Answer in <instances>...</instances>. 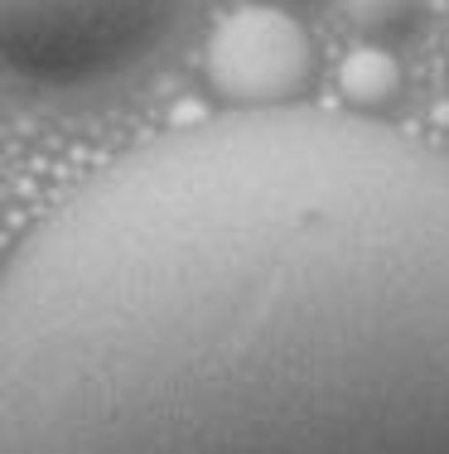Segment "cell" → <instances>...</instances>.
I'll list each match as a JSON object with an SVG mask.
<instances>
[{
    "mask_svg": "<svg viewBox=\"0 0 449 454\" xmlns=\"http://www.w3.org/2000/svg\"><path fill=\"white\" fill-rule=\"evenodd\" d=\"M179 0H0V68L35 88H88L141 63Z\"/></svg>",
    "mask_w": 449,
    "mask_h": 454,
    "instance_id": "7a4b0ae2",
    "label": "cell"
},
{
    "mask_svg": "<svg viewBox=\"0 0 449 454\" xmlns=\"http://www.w3.org/2000/svg\"><path fill=\"white\" fill-rule=\"evenodd\" d=\"M348 15L362 35L372 39H397L415 25L421 15V0H348Z\"/></svg>",
    "mask_w": 449,
    "mask_h": 454,
    "instance_id": "5b68a950",
    "label": "cell"
},
{
    "mask_svg": "<svg viewBox=\"0 0 449 454\" xmlns=\"http://www.w3.org/2000/svg\"><path fill=\"white\" fill-rule=\"evenodd\" d=\"M338 92H344V106L348 112H362V116H382L401 92V68L391 53L382 49H358L344 59L338 68Z\"/></svg>",
    "mask_w": 449,
    "mask_h": 454,
    "instance_id": "277c9868",
    "label": "cell"
},
{
    "mask_svg": "<svg viewBox=\"0 0 449 454\" xmlns=\"http://www.w3.org/2000/svg\"><path fill=\"white\" fill-rule=\"evenodd\" d=\"M208 82L237 112L290 106L314 73V49L295 15L275 5H242L208 39Z\"/></svg>",
    "mask_w": 449,
    "mask_h": 454,
    "instance_id": "3957f363",
    "label": "cell"
},
{
    "mask_svg": "<svg viewBox=\"0 0 449 454\" xmlns=\"http://www.w3.org/2000/svg\"><path fill=\"white\" fill-rule=\"evenodd\" d=\"M0 454H449V150L266 106L116 155L0 266Z\"/></svg>",
    "mask_w": 449,
    "mask_h": 454,
    "instance_id": "6da1fadb",
    "label": "cell"
}]
</instances>
